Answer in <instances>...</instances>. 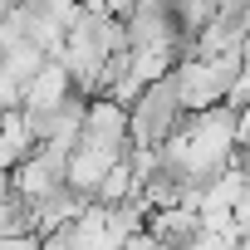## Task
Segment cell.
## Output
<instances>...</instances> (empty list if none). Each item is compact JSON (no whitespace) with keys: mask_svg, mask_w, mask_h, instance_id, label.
I'll list each match as a JSON object with an SVG mask.
<instances>
[{"mask_svg":"<svg viewBox=\"0 0 250 250\" xmlns=\"http://www.w3.org/2000/svg\"><path fill=\"white\" fill-rule=\"evenodd\" d=\"M25 103V83L20 79H10V69L0 64V113H15Z\"/></svg>","mask_w":250,"mask_h":250,"instance_id":"cell-9","label":"cell"},{"mask_svg":"<svg viewBox=\"0 0 250 250\" xmlns=\"http://www.w3.org/2000/svg\"><path fill=\"white\" fill-rule=\"evenodd\" d=\"M79 147H98V152H113V157H128V152H133V138H128V103L103 98V93L88 98V118H83Z\"/></svg>","mask_w":250,"mask_h":250,"instance_id":"cell-2","label":"cell"},{"mask_svg":"<svg viewBox=\"0 0 250 250\" xmlns=\"http://www.w3.org/2000/svg\"><path fill=\"white\" fill-rule=\"evenodd\" d=\"M147 230L167 245V250H187V240L201 230V211L196 206H162L147 216Z\"/></svg>","mask_w":250,"mask_h":250,"instance_id":"cell-3","label":"cell"},{"mask_svg":"<svg viewBox=\"0 0 250 250\" xmlns=\"http://www.w3.org/2000/svg\"><path fill=\"white\" fill-rule=\"evenodd\" d=\"M187 250H240V226L235 230H196L191 240H187Z\"/></svg>","mask_w":250,"mask_h":250,"instance_id":"cell-8","label":"cell"},{"mask_svg":"<svg viewBox=\"0 0 250 250\" xmlns=\"http://www.w3.org/2000/svg\"><path fill=\"white\" fill-rule=\"evenodd\" d=\"M35 152H40V143H35V133H30L25 113H20V108L5 113V123H0V162L15 172V167H20L25 157H35Z\"/></svg>","mask_w":250,"mask_h":250,"instance_id":"cell-6","label":"cell"},{"mask_svg":"<svg viewBox=\"0 0 250 250\" xmlns=\"http://www.w3.org/2000/svg\"><path fill=\"white\" fill-rule=\"evenodd\" d=\"M123 157H113V152H98V147H74L69 152V187L74 191H83L88 201H93V191L103 187V177L118 167Z\"/></svg>","mask_w":250,"mask_h":250,"instance_id":"cell-4","label":"cell"},{"mask_svg":"<svg viewBox=\"0 0 250 250\" xmlns=\"http://www.w3.org/2000/svg\"><path fill=\"white\" fill-rule=\"evenodd\" d=\"M187 123V108H182V93H177V79H152L133 103H128V138L138 147H162L177 128Z\"/></svg>","mask_w":250,"mask_h":250,"instance_id":"cell-1","label":"cell"},{"mask_svg":"<svg viewBox=\"0 0 250 250\" xmlns=\"http://www.w3.org/2000/svg\"><path fill=\"white\" fill-rule=\"evenodd\" d=\"M133 196H138V177H133L128 157H123V162L103 177V187L93 191V201H98V206H118V201H133Z\"/></svg>","mask_w":250,"mask_h":250,"instance_id":"cell-7","label":"cell"},{"mask_svg":"<svg viewBox=\"0 0 250 250\" xmlns=\"http://www.w3.org/2000/svg\"><path fill=\"white\" fill-rule=\"evenodd\" d=\"M216 5H221V15H245L250 0H216Z\"/></svg>","mask_w":250,"mask_h":250,"instance_id":"cell-10","label":"cell"},{"mask_svg":"<svg viewBox=\"0 0 250 250\" xmlns=\"http://www.w3.org/2000/svg\"><path fill=\"white\" fill-rule=\"evenodd\" d=\"M74 93V79H69V69L59 64V59H49L30 83H25V103L20 108H54V103H64Z\"/></svg>","mask_w":250,"mask_h":250,"instance_id":"cell-5","label":"cell"}]
</instances>
